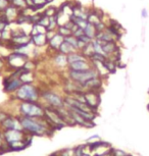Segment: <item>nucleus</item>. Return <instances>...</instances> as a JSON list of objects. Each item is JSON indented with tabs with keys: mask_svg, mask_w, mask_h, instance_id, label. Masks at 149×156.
<instances>
[{
	"mask_svg": "<svg viewBox=\"0 0 149 156\" xmlns=\"http://www.w3.org/2000/svg\"><path fill=\"white\" fill-rule=\"evenodd\" d=\"M20 125L24 131L29 132V133L37 135V136H44V135L48 134L49 126L50 125L46 122H41L39 120L33 117H28V116H23L20 119Z\"/></svg>",
	"mask_w": 149,
	"mask_h": 156,
	"instance_id": "f257e3e1",
	"label": "nucleus"
},
{
	"mask_svg": "<svg viewBox=\"0 0 149 156\" xmlns=\"http://www.w3.org/2000/svg\"><path fill=\"white\" fill-rule=\"evenodd\" d=\"M16 99L28 102H37L40 97L39 91L32 84H24L16 92Z\"/></svg>",
	"mask_w": 149,
	"mask_h": 156,
	"instance_id": "f03ea898",
	"label": "nucleus"
},
{
	"mask_svg": "<svg viewBox=\"0 0 149 156\" xmlns=\"http://www.w3.org/2000/svg\"><path fill=\"white\" fill-rule=\"evenodd\" d=\"M20 111L23 116L33 117V119H40L45 116L44 108H42L36 102L24 101L20 106Z\"/></svg>",
	"mask_w": 149,
	"mask_h": 156,
	"instance_id": "7ed1b4c3",
	"label": "nucleus"
},
{
	"mask_svg": "<svg viewBox=\"0 0 149 156\" xmlns=\"http://www.w3.org/2000/svg\"><path fill=\"white\" fill-rule=\"evenodd\" d=\"M99 76L98 72L95 69H91L89 70H85V72H75V70H69V78L73 82H76L82 87L84 84L93 78Z\"/></svg>",
	"mask_w": 149,
	"mask_h": 156,
	"instance_id": "20e7f679",
	"label": "nucleus"
},
{
	"mask_svg": "<svg viewBox=\"0 0 149 156\" xmlns=\"http://www.w3.org/2000/svg\"><path fill=\"white\" fill-rule=\"evenodd\" d=\"M44 111H45L44 117H46V120H47L50 126H54L55 128H62V126H66L65 119H62V116H61L58 109H55V108H51V107L50 108L46 107L44 108Z\"/></svg>",
	"mask_w": 149,
	"mask_h": 156,
	"instance_id": "39448f33",
	"label": "nucleus"
},
{
	"mask_svg": "<svg viewBox=\"0 0 149 156\" xmlns=\"http://www.w3.org/2000/svg\"><path fill=\"white\" fill-rule=\"evenodd\" d=\"M6 60L10 67H12L14 69H22L26 63V61L28 60V55L24 53V52L14 51L9 55H7Z\"/></svg>",
	"mask_w": 149,
	"mask_h": 156,
	"instance_id": "423d86ee",
	"label": "nucleus"
},
{
	"mask_svg": "<svg viewBox=\"0 0 149 156\" xmlns=\"http://www.w3.org/2000/svg\"><path fill=\"white\" fill-rule=\"evenodd\" d=\"M42 97L43 99L46 100V102L49 103L55 109H61V108L65 107V100L61 98L59 95L51 92V91H45V92H43Z\"/></svg>",
	"mask_w": 149,
	"mask_h": 156,
	"instance_id": "0eeeda50",
	"label": "nucleus"
},
{
	"mask_svg": "<svg viewBox=\"0 0 149 156\" xmlns=\"http://www.w3.org/2000/svg\"><path fill=\"white\" fill-rule=\"evenodd\" d=\"M4 140L8 144L24 141V132L20 129H5Z\"/></svg>",
	"mask_w": 149,
	"mask_h": 156,
	"instance_id": "6e6552de",
	"label": "nucleus"
},
{
	"mask_svg": "<svg viewBox=\"0 0 149 156\" xmlns=\"http://www.w3.org/2000/svg\"><path fill=\"white\" fill-rule=\"evenodd\" d=\"M24 85L20 78L12 79L10 76L6 78L3 82V86H4V91L6 93H11V92H16L20 87Z\"/></svg>",
	"mask_w": 149,
	"mask_h": 156,
	"instance_id": "1a4fd4ad",
	"label": "nucleus"
},
{
	"mask_svg": "<svg viewBox=\"0 0 149 156\" xmlns=\"http://www.w3.org/2000/svg\"><path fill=\"white\" fill-rule=\"evenodd\" d=\"M84 94L87 104L94 110L97 109L99 103H100V98H99V94L97 93V91H88Z\"/></svg>",
	"mask_w": 149,
	"mask_h": 156,
	"instance_id": "9d476101",
	"label": "nucleus"
},
{
	"mask_svg": "<svg viewBox=\"0 0 149 156\" xmlns=\"http://www.w3.org/2000/svg\"><path fill=\"white\" fill-rule=\"evenodd\" d=\"M1 126H3L5 129H20V131H24L20 125V119H16V117L9 116L4 122H1Z\"/></svg>",
	"mask_w": 149,
	"mask_h": 156,
	"instance_id": "9b49d317",
	"label": "nucleus"
},
{
	"mask_svg": "<svg viewBox=\"0 0 149 156\" xmlns=\"http://www.w3.org/2000/svg\"><path fill=\"white\" fill-rule=\"evenodd\" d=\"M66 109H68V108H66ZM69 113H71V116L73 117V119L75 120V122L77 123V125L85 126V128H92V126H95L94 123H93V122H91V120H89L87 119H85L84 116L80 115L79 113L75 112V111L69 110Z\"/></svg>",
	"mask_w": 149,
	"mask_h": 156,
	"instance_id": "f8f14e48",
	"label": "nucleus"
},
{
	"mask_svg": "<svg viewBox=\"0 0 149 156\" xmlns=\"http://www.w3.org/2000/svg\"><path fill=\"white\" fill-rule=\"evenodd\" d=\"M69 70H75V72H85V70H89L92 69L91 64L88 62V60H82L77 61V62L69 64Z\"/></svg>",
	"mask_w": 149,
	"mask_h": 156,
	"instance_id": "ddd939ff",
	"label": "nucleus"
},
{
	"mask_svg": "<svg viewBox=\"0 0 149 156\" xmlns=\"http://www.w3.org/2000/svg\"><path fill=\"white\" fill-rule=\"evenodd\" d=\"M19 9L20 8H16V6H13L12 4H9L6 7V9L4 10L5 16H6V19L8 20V22L10 23H14V20H16L17 16H19Z\"/></svg>",
	"mask_w": 149,
	"mask_h": 156,
	"instance_id": "4468645a",
	"label": "nucleus"
},
{
	"mask_svg": "<svg viewBox=\"0 0 149 156\" xmlns=\"http://www.w3.org/2000/svg\"><path fill=\"white\" fill-rule=\"evenodd\" d=\"M63 41H65V37L61 36L60 34L56 33V35H55L51 40L48 41L49 47H50L51 49L55 50V51H58V49H59L61 44L63 43Z\"/></svg>",
	"mask_w": 149,
	"mask_h": 156,
	"instance_id": "2eb2a0df",
	"label": "nucleus"
},
{
	"mask_svg": "<svg viewBox=\"0 0 149 156\" xmlns=\"http://www.w3.org/2000/svg\"><path fill=\"white\" fill-rule=\"evenodd\" d=\"M100 87H101V80L99 79V76H96V78H93L91 80H89L83 86V88H86L89 91H97Z\"/></svg>",
	"mask_w": 149,
	"mask_h": 156,
	"instance_id": "dca6fc26",
	"label": "nucleus"
},
{
	"mask_svg": "<svg viewBox=\"0 0 149 156\" xmlns=\"http://www.w3.org/2000/svg\"><path fill=\"white\" fill-rule=\"evenodd\" d=\"M32 44H34L37 47H42L48 44V39L46 37V34H38L35 36H32Z\"/></svg>",
	"mask_w": 149,
	"mask_h": 156,
	"instance_id": "f3484780",
	"label": "nucleus"
},
{
	"mask_svg": "<svg viewBox=\"0 0 149 156\" xmlns=\"http://www.w3.org/2000/svg\"><path fill=\"white\" fill-rule=\"evenodd\" d=\"M54 62L56 66H60V67H65L69 64L68 62V55H65L60 52H58L57 54H55L54 56Z\"/></svg>",
	"mask_w": 149,
	"mask_h": 156,
	"instance_id": "a211bd4d",
	"label": "nucleus"
},
{
	"mask_svg": "<svg viewBox=\"0 0 149 156\" xmlns=\"http://www.w3.org/2000/svg\"><path fill=\"white\" fill-rule=\"evenodd\" d=\"M77 51V49L75 48V47H73L71 44L66 42V41H63V43L61 44L59 49H58V52H60V53L65 54V55H69L71 53H74V52Z\"/></svg>",
	"mask_w": 149,
	"mask_h": 156,
	"instance_id": "6ab92c4d",
	"label": "nucleus"
},
{
	"mask_svg": "<svg viewBox=\"0 0 149 156\" xmlns=\"http://www.w3.org/2000/svg\"><path fill=\"white\" fill-rule=\"evenodd\" d=\"M82 60H88L86 56H84L82 53H79V52H74V53H71L68 55V62L69 64L77 62V61H82Z\"/></svg>",
	"mask_w": 149,
	"mask_h": 156,
	"instance_id": "aec40b11",
	"label": "nucleus"
},
{
	"mask_svg": "<svg viewBox=\"0 0 149 156\" xmlns=\"http://www.w3.org/2000/svg\"><path fill=\"white\" fill-rule=\"evenodd\" d=\"M84 34L86 35V36H88L89 38H91L92 40H94L95 37H96V34H97V31H96V29H95V26L88 23L87 27L84 29Z\"/></svg>",
	"mask_w": 149,
	"mask_h": 156,
	"instance_id": "412c9836",
	"label": "nucleus"
},
{
	"mask_svg": "<svg viewBox=\"0 0 149 156\" xmlns=\"http://www.w3.org/2000/svg\"><path fill=\"white\" fill-rule=\"evenodd\" d=\"M32 1H33V5H34L33 8H32L33 12H38V10L48 4L47 0H32ZM29 9H30V8H29Z\"/></svg>",
	"mask_w": 149,
	"mask_h": 156,
	"instance_id": "4be33fe9",
	"label": "nucleus"
},
{
	"mask_svg": "<svg viewBox=\"0 0 149 156\" xmlns=\"http://www.w3.org/2000/svg\"><path fill=\"white\" fill-rule=\"evenodd\" d=\"M103 66H105V69H107V72H108V73H112L115 72L116 64H115V60H112L110 58H107V59L103 62Z\"/></svg>",
	"mask_w": 149,
	"mask_h": 156,
	"instance_id": "5701e85b",
	"label": "nucleus"
},
{
	"mask_svg": "<svg viewBox=\"0 0 149 156\" xmlns=\"http://www.w3.org/2000/svg\"><path fill=\"white\" fill-rule=\"evenodd\" d=\"M56 32H57L58 34H60L61 36H63L65 38L69 37V36H72V35H73L72 30H69V29L65 27V26H58Z\"/></svg>",
	"mask_w": 149,
	"mask_h": 156,
	"instance_id": "b1692460",
	"label": "nucleus"
},
{
	"mask_svg": "<svg viewBox=\"0 0 149 156\" xmlns=\"http://www.w3.org/2000/svg\"><path fill=\"white\" fill-rule=\"evenodd\" d=\"M43 12H44L45 16H48V17L55 16L57 14V7H55V6H49V7L46 8V9L43 11Z\"/></svg>",
	"mask_w": 149,
	"mask_h": 156,
	"instance_id": "393cba45",
	"label": "nucleus"
},
{
	"mask_svg": "<svg viewBox=\"0 0 149 156\" xmlns=\"http://www.w3.org/2000/svg\"><path fill=\"white\" fill-rule=\"evenodd\" d=\"M65 41H66V42L69 43L73 47H75V48L78 50V39L74 36V35H72V36H69V37H66Z\"/></svg>",
	"mask_w": 149,
	"mask_h": 156,
	"instance_id": "a878e982",
	"label": "nucleus"
},
{
	"mask_svg": "<svg viewBox=\"0 0 149 156\" xmlns=\"http://www.w3.org/2000/svg\"><path fill=\"white\" fill-rule=\"evenodd\" d=\"M10 4H12L13 6H16V8H23V7H27V5H26L25 0H11Z\"/></svg>",
	"mask_w": 149,
	"mask_h": 156,
	"instance_id": "bb28decb",
	"label": "nucleus"
},
{
	"mask_svg": "<svg viewBox=\"0 0 149 156\" xmlns=\"http://www.w3.org/2000/svg\"><path fill=\"white\" fill-rule=\"evenodd\" d=\"M9 1L8 0H0V13L4 12V10L6 9V7L9 5Z\"/></svg>",
	"mask_w": 149,
	"mask_h": 156,
	"instance_id": "cd10ccee",
	"label": "nucleus"
},
{
	"mask_svg": "<svg viewBox=\"0 0 149 156\" xmlns=\"http://www.w3.org/2000/svg\"><path fill=\"white\" fill-rule=\"evenodd\" d=\"M95 29H96V31H97V33L98 32H103L105 31V29H106V25H105L103 22H100L99 23H97V25H95Z\"/></svg>",
	"mask_w": 149,
	"mask_h": 156,
	"instance_id": "c85d7f7f",
	"label": "nucleus"
},
{
	"mask_svg": "<svg viewBox=\"0 0 149 156\" xmlns=\"http://www.w3.org/2000/svg\"><path fill=\"white\" fill-rule=\"evenodd\" d=\"M38 23H39V25H41V26H44V27L47 28L48 25H49V17L44 16L42 17V19L40 20V22Z\"/></svg>",
	"mask_w": 149,
	"mask_h": 156,
	"instance_id": "c756f323",
	"label": "nucleus"
},
{
	"mask_svg": "<svg viewBox=\"0 0 149 156\" xmlns=\"http://www.w3.org/2000/svg\"><path fill=\"white\" fill-rule=\"evenodd\" d=\"M73 35H74V36L77 38V39H79V38H81L82 36H83V35H85L84 34V30H83V29H81V28H78L77 30H76L74 33H73Z\"/></svg>",
	"mask_w": 149,
	"mask_h": 156,
	"instance_id": "7c9ffc66",
	"label": "nucleus"
},
{
	"mask_svg": "<svg viewBox=\"0 0 149 156\" xmlns=\"http://www.w3.org/2000/svg\"><path fill=\"white\" fill-rule=\"evenodd\" d=\"M61 156H75V150L66 149V151H63V154H61Z\"/></svg>",
	"mask_w": 149,
	"mask_h": 156,
	"instance_id": "2f4dec72",
	"label": "nucleus"
},
{
	"mask_svg": "<svg viewBox=\"0 0 149 156\" xmlns=\"http://www.w3.org/2000/svg\"><path fill=\"white\" fill-rule=\"evenodd\" d=\"M7 117H8L7 114H5L3 112H0V123H1L2 122H4V120L6 119Z\"/></svg>",
	"mask_w": 149,
	"mask_h": 156,
	"instance_id": "473e14b6",
	"label": "nucleus"
},
{
	"mask_svg": "<svg viewBox=\"0 0 149 156\" xmlns=\"http://www.w3.org/2000/svg\"><path fill=\"white\" fill-rule=\"evenodd\" d=\"M141 16H142V17H144V19H146L147 17V11H146V9H143L142 10V12H141Z\"/></svg>",
	"mask_w": 149,
	"mask_h": 156,
	"instance_id": "72a5a7b5",
	"label": "nucleus"
},
{
	"mask_svg": "<svg viewBox=\"0 0 149 156\" xmlns=\"http://www.w3.org/2000/svg\"><path fill=\"white\" fill-rule=\"evenodd\" d=\"M3 66H4V61H3V59H1V58H0V69H1Z\"/></svg>",
	"mask_w": 149,
	"mask_h": 156,
	"instance_id": "f704fd0d",
	"label": "nucleus"
},
{
	"mask_svg": "<svg viewBox=\"0 0 149 156\" xmlns=\"http://www.w3.org/2000/svg\"><path fill=\"white\" fill-rule=\"evenodd\" d=\"M2 138H1V136H0V146H1V147H3V145H2Z\"/></svg>",
	"mask_w": 149,
	"mask_h": 156,
	"instance_id": "c9c22d12",
	"label": "nucleus"
},
{
	"mask_svg": "<svg viewBox=\"0 0 149 156\" xmlns=\"http://www.w3.org/2000/svg\"><path fill=\"white\" fill-rule=\"evenodd\" d=\"M1 37H2V32H0V40H1Z\"/></svg>",
	"mask_w": 149,
	"mask_h": 156,
	"instance_id": "e433bc0d",
	"label": "nucleus"
},
{
	"mask_svg": "<svg viewBox=\"0 0 149 156\" xmlns=\"http://www.w3.org/2000/svg\"><path fill=\"white\" fill-rule=\"evenodd\" d=\"M52 1H53V0H47V2H48V3H50V2H52Z\"/></svg>",
	"mask_w": 149,
	"mask_h": 156,
	"instance_id": "4c0bfd02",
	"label": "nucleus"
},
{
	"mask_svg": "<svg viewBox=\"0 0 149 156\" xmlns=\"http://www.w3.org/2000/svg\"><path fill=\"white\" fill-rule=\"evenodd\" d=\"M0 46H1V40H0Z\"/></svg>",
	"mask_w": 149,
	"mask_h": 156,
	"instance_id": "58836bf2",
	"label": "nucleus"
},
{
	"mask_svg": "<svg viewBox=\"0 0 149 156\" xmlns=\"http://www.w3.org/2000/svg\"><path fill=\"white\" fill-rule=\"evenodd\" d=\"M147 108H148V110H149V104H148V106H147Z\"/></svg>",
	"mask_w": 149,
	"mask_h": 156,
	"instance_id": "ea45409f",
	"label": "nucleus"
},
{
	"mask_svg": "<svg viewBox=\"0 0 149 156\" xmlns=\"http://www.w3.org/2000/svg\"><path fill=\"white\" fill-rule=\"evenodd\" d=\"M8 1H9V3H10V2H11V0H8Z\"/></svg>",
	"mask_w": 149,
	"mask_h": 156,
	"instance_id": "a19ab883",
	"label": "nucleus"
}]
</instances>
